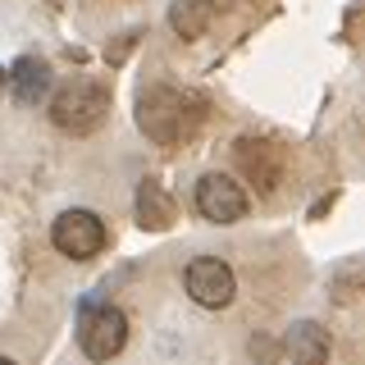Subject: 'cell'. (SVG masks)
<instances>
[{"instance_id": "obj_1", "label": "cell", "mask_w": 365, "mask_h": 365, "mask_svg": "<svg viewBox=\"0 0 365 365\" xmlns=\"http://www.w3.org/2000/svg\"><path fill=\"white\" fill-rule=\"evenodd\" d=\"M201 119H205V96L192 91V87L151 83L137 96V128L160 146L187 142V137L201 128Z\"/></svg>"}, {"instance_id": "obj_2", "label": "cell", "mask_w": 365, "mask_h": 365, "mask_svg": "<svg viewBox=\"0 0 365 365\" xmlns=\"http://www.w3.org/2000/svg\"><path fill=\"white\" fill-rule=\"evenodd\" d=\"M51 119H55V128H64L73 137L96 133L101 123L110 119V87L91 83V78H78V83L60 87L55 101H51Z\"/></svg>"}, {"instance_id": "obj_3", "label": "cell", "mask_w": 365, "mask_h": 365, "mask_svg": "<svg viewBox=\"0 0 365 365\" xmlns=\"http://www.w3.org/2000/svg\"><path fill=\"white\" fill-rule=\"evenodd\" d=\"M123 342H128V319H123L119 306L83 302V311H78V347H83V356L110 361L123 351Z\"/></svg>"}, {"instance_id": "obj_4", "label": "cell", "mask_w": 365, "mask_h": 365, "mask_svg": "<svg viewBox=\"0 0 365 365\" xmlns=\"http://www.w3.org/2000/svg\"><path fill=\"white\" fill-rule=\"evenodd\" d=\"M106 220L101 215H91V210H64L60 220H55L51 228V242L60 256L68 260H91V256H101L106 251Z\"/></svg>"}, {"instance_id": "obj_5", "label": "cell", "mask_w": 365, "mask_h": 365, "mask_svg": "<svg viewBox=\"0 0 365 365\" xmlns=\"http://www.w3.org/2000/svg\"><path fill=\"white\" fill-rule=\"evenodd\" d=\"M182 283H187V297L205 311H224L228 302H233L237 292V279H233V265L220 256H197L182 274Z\"/></svg>"}, {"instance_id": "obj_6", "label": "cell", "mask_w": 365, "mask_h": 365, "mask_svg": "<svg viewBox=\"0 0 365 365\" xmlns=\"http://www.w3.org/2000/svg\"><path fill=\"white\" fill-rule=\"evenodd\" d=\"M192 201H197V210L210 224H233L247 215V192H242V182L228 178V174H201Z\"/></svg>"}, {"instance_id": "obj_7", "label": "cell", "mask_w": 365, "mask_h": 365, "mask_svg": "<svg viewBox=\"0 0 365 365\" xmlns=\"http://www.w3.org/2000/svg\"><path fill=\"white\" fill-rule=\"evenodd\" d=\"M233 151H237V165H242V174H247V182L256 192H274L283 182L288 155H283L274 142H265V137H242Z\"/></svg>"}, {"instance_id": "obj_8", "label": "cell", "mask_w": 365, "mask_h": 365, "mask_svg": "<svg viewBox=\"0 0 365 365\" xmlns=\"http://www.w3.org/2000/svg\"><path fill=\"white\" fill-rule=\"evenodd\" d=\"M329 334L324 324H315V319H297V324L283 334V351H288L292 365H324L329 361Z\"/></svg>"}, {"instance_id": "obj_9", "label": "cell", "mask_w": 365, "mask_h": 365, "mask_svg": "<svg viewBox=\"0 0 365 365\" xmlns=\"http://www.w3.org/2000/svg\"><path fill=\"white\" fill-rule=\"evenodd\" d=\"M133 215H137V224L142 228H169L174 224V215H178V205H174V197H169L165 187H160L155 178H146L142 187H137V205H133Z\"/></svg>"}, {"instance_id": "obj_10", "label": "cell", "mask_w": 365, "mask_h": 365, "mask_svg": "<svg viewBox=\"0 0 365 365\" xmlns=\"http://www.w3.org/2000/svg\"><path fill=\"white\" fill-rule=\"evenodd\" d=\"M5 83L14 87V101H19V106H37L46 91H51V64L37 60V55H23Z\"/></svg>"}, {"instance_id": "obj_11", "label": "cell", "mask_w": 365, "mask_h": 365, "mask_svg": "<svg viewBox=\"0 0 365 365\" xmlns=\"http://www.w3.org/2000/svg\"><path fill=\"white\" fill-rule=\"evenodd\" d=\"M210 14L215 9L205 5V0H174V5H169V28H174L182 41H197L205 32V23H210Z\"/></svg>"}, {"instance_id": "obj_12", "label": "cell", "mask_w": 365, "mask_h": 365, "mask_svg": "<svg viewBox=\"0 0 365 365\" xmlns=\"http://www.w3.org/2000/svg\"><path fill=\"white\" fill-rule=\"evenodd\" d=\"M128 46H133V32H128V37H119V41H114V51H106V60H114V64H119L123 55H128Z\"/></svg>"}, {"instance_id": "obj_13", "label": "cell", "mask_w": 365, "mask_h": 365, "mask_svg": "<svg viewBox=\"0 0 365 365\" xmlns=\"http://www.w3.org/2000/svg\"><path fill=\"white\" fill-rule=\"evenodd\" d=\"M0 365H14V361H9V356H0Z\"/></svg>"}, {"instance_id": "obj_14", "label": "cell", "mask_w": 365, "mask_h": 365, "mask_svg": "<svg viewBox=\"0 0 365 365\" xmlns=\"http://www.w3.org/2000/svg\"><path fill=\"white\" fill-rule=\"evenodd\" d=\"M0 83H5V73H0Z\"/></svg>"}]
</instances>
